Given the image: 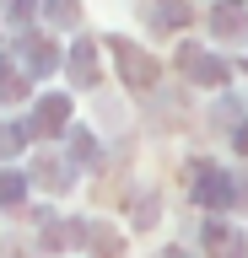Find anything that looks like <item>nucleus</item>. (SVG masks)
<instances>
[{
	"label": "nucleus",
	"instance_id": "3",
	"mask_svg": "<svg viewBox=\"0 0 248 258\" xmlns=\"http://www.w3.org/2000/svg\"><path fill=\"white\" fill-rule=\"evenodd\" d=\"M200 199H205V205H227V177H216L211 167H205V177H200Z\"/></svg>",
	"mask_w": 248,
	"mask_h": 258
},
{
	"label": "nucleus",
	"instance_id": "6",
	"mask_svg": "<svg viewBox=\"0 0 248 258\" xmlns=\"http://www.w3.org/2000/svg\"><path fill=\"white\" fill-rule=\"evenodd\" d=\"M27 64H33L38 76H49L54 64H60V54H54V48H43V43H38V38H33V48H27Z\"/></svg>",
	"mask_w": 248,
	"mask_h": 258
},
{
	"label": "nucleus",
	"instance_id": "2",
	"mask_svg": "<svg viewBox=\"0 0 248 258\" xmlns=\"http://www.w3.org/2000/svg\"><path fill=\"white\" fill-rule=\"evenodd\" d=\"M119 59H124V76H130L135 86H151V81H157V64H151L146 54H135L130 43H119Z\"/></svg>",
	"mask_w": 248,
	"mask_h": 258
},
{
	"label": "nucleus",
	"instance_id": "4",
	"mask_svg": "<svg viewBox=\"0 0 248 258\" xmlns=\"http://www.w3.org/2000/svg\"><path fill=\"white\" fill-rule=\"evenodd\" d=\"M54 124H65V97H49V102H38V129L49 135Z\"/></svg>",
	"mask_w": 248,
	"mask_h": 258
},
{
	"label": "nucleus",
	"instance_id": "1",
	"mask_svg": "<svg viewBox=\"0 0 248 258\" xmlns=\"http://www.w3.org/2000/svg\"><path fill=\"white\" fill-rule=\"evenodd\" d=\"M211 27H216V38H237V32L248 27V16H243L237 0H221V6L211 11Z\"/></svg>",
	"mask_w": 248,
	"mask_h": 258
},
{
	"label": "nucleus",
	"instance_id": "5",
	"mask_svg": "<svg viewBox=\"0 0 248 258\" xmlns=\"http://www.w3.org/2000/svg\"><path fill=\"white\" fill-rule=\"evenodd\" d=\"M70 70H76V81H81V86H92V81H97V54H92V48H76V64H70Z\"/></svg>",
	"mask_w": 248,
	"mask_h": 258
}]
</instances>
